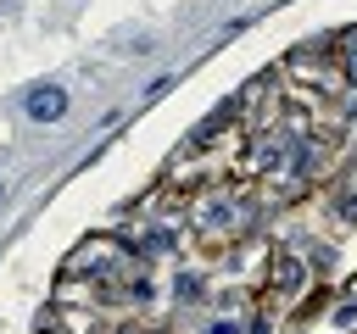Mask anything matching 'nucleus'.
Returning a JSON list of instances; mask_svg holds the SVG:
<instances>
[{"instance_id":"39448f33","label":"nucleus","mask_w":357,"mask_h":334,"mask_svg":"<svg viewBox=\"0 0 357 334\" xmlns=\"http://www.w3.org/2000/svg\"><path fill=\"white\" fill-rule=\"evenodd\" d=\"M206 334H240V323H229V317H218V323H206Z\"/></svg>"},{"instance_id":"0eeeda50","label":"nucleus","mask_w":357,"mask_h":334,"mask_svg":"<svg viewBox=\"0 0 357 334\" xmlns=\"http://www.w3.org/2000/svg\"><path fill=\"white\" fill-rule=\"evenodd\" d=\"M0 200H6V178H0Z\"/></svg>"},{"instance_id":"7ed1b4c3","label":"nucleus","mask_w":357,"mask_h":334,"mask_svg":"<svg viewBox=\"0 0 357 334\" xmlns=\"http://www.w3.org/2000/svg\"><path fill=\"white\" fill-rule=\"evenodd\" d=\"M273 289H279V295H296V289H301V262L279 256V262H273Z\"/></svg>"},{"instance_id":"f03ea898","label":"nucleus","mask_w":357,"mask_h":334,"mask_svg":"<svg viewBox=\"0 0 357 334\" xmlns=\"http://www.w3.org/2000/svg\"><path fill=\"white\" fill-rule=\"evenodd\" d=\"M201 223H206V228H218V234H223V228L234 234V223H240V206H234L229 195H212V200L201 206Z\"/></svg>"},{"instance_id":"20e7f679","label":"nucleus","mask_w":357,"mask_h":334,"mask_svg":"<svg viewBox=\"0 0 357 334\" xmlns=\"http://www.w3.org/2000/svg\"><path fill=\"white\" fill-rule=\"evenodd\" d=\"M351 217H357V184L340 195V223H351Z\"/></svg>"},{"instance_id":"423d86ee","label":"nucleus","mask_w":357,"mask_h":334,"mask_svg":"<svg viewBox=\"0 0 357 334\" xmlns=\"http://www.w3.org/2000/svg\"><path fill=\"white\" fill-rule=\"evenodd\" d=\"M346 72H357V45H351V56H346Z\"/></svg>"},{"instance_id":"f257e3e1","label":"nucleus","mask_w":357,"mask_h":334,"mask_svg":"<svg viewBox=\"0 0 357 334\" xmlns=\"http://www.w3.org/2000/svg\"><path fill=\"white\" fill-rule=\"evenodd\" d=\"M61 111H67V89H56V84L28 89V117H33V122H56Z\"/></svg>"}]
</instances>
